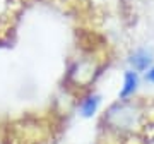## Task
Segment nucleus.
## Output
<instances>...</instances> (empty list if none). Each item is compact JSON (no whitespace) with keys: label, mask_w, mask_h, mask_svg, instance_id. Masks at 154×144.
I'll list each match as a JSON object with an SVG mask.
<instances>
[{"label":"nucleus","mask_w":154,"mask_h":144,"mask_svg":"<svg viewBox=\"0 0 154 144\" xmlns=\"http://www.w3.org/2000/svg\"><path fill=\"white\" fill-rule=\"evenodd\" d=\"M142 115L144 111L139 103L122 100L108 108V111L105 115V122L115 132H120V134L132 132V130H135L140 125Z\"/></svg>","instance_id":"f257e3e1"},{"label":"nucleus","mask_w":154,"mask_h":144,"mask_svg":"<svg viewBox=\"0 0 154 144\" xmlns=\"http://www.w3.org/2000/svg\"><path fill=\"white\" fill-rule=\"evenodd\" d=\"M128 62H130V65L134 67L135 72L147 70L154 62V53H152L151 48H139V50H135L132 55H130Z\"/></svg>","instance_id":"f03ea898"},{"label":"nucleus","mask_w":154,"mask_h":144,"mask_svg":"<svg viewBox=\"0 0 154 144\" xmlns=\"http://www.w3.org/2000/svg\"><path fill=\"white\" fill-rule=\"evenodd\" d=\"M139 86V74L135 70H127L123 74V86L120 89V100H128L135 91H137Z\"/></svg>","instance_id":"7ed1b4c3"},{"label":"nucleus","mask_w":154,"mask_h":144,"mask_svg":"<svg viewBox=\"0 0 154 144\" xmlns=\"http://www.w3.org/2000/svg\"><path fill=\"white\" fill-rule=\"evenodd\" d=\"M99 103H101V96L99 94H91V96H88L82 101V105H81V113H82V117H86V118L93 117L98 111Z\"/></svg>","instance_id":"20e7f679"},{"label":"nucleus","mask_w":154,"mask_h":144,"mask_svg":"<svg viewBox=\"0 0 154 144\" xmlns=\"http://www.w3.org/2000/svg\"><path fill=\"white\" fill-rule=\"evenodd\" d=\"M12 9V0H0V22H4L9 17Z\"/></svg>","instance_id":"39448f33"},{"label":"nucleus","mask_w":154,"mask_h":144,"mask_svg":"<svg viewBox=\"0 0 154 144\" xmlns=\"http://www.w3.org/2000/svg\"><path fill=\"white\" fill-rule=\"evenodd\" d=\"M146 81L151 83V84H154V65L147 69V72H146Z\"/></svg>","instance_id":"423d86ee"}]
</instances>
